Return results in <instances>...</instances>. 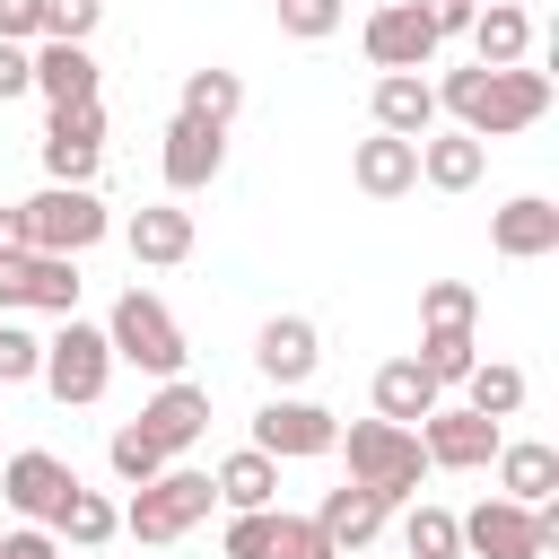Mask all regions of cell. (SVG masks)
I'll list each match as a JSON object with an SVG mask.
<instances>
[{
  "label": "cell",
  "instance_id": "cell-21",
  "mask_svg": "<svg viewBox=\"0 0 559 559\" xmlns=\"http://www.w3.org/2000/svg\"><path fill=\"white\" fill-rule=\"evenodd\" d=\"M96 87H105V70H96V52L87 44H35V96L44 105H96Z\"/></svg>",
  "mask_w": 559,
  "mask_h": 559
},
{
  "label": "cell",
  "instance_id": "cell-23",
  "mask_svg": "<svg viewBox=\"0 0 559 559\" xmlns=\"http://www.w3.org/2000/svg\"><path fill=\"white\" fill-rule=\"evenodd\" d=\"M489 175V140L472 131H419V183L428 192H472Z\"/></svg>",
  "mask_w": 559,
  "mask_h": 559
},
{
  "label": "cell",
  "instance_id": "cell-41",
  "mask_svg": "<svg viewBox=\"0 0 559 559\" xmlns=\"http://www.w3.org/2000/svg\"><path fill=\"white\" fill-rule=\"evenodd\" d=\"M428 26H437V44H454V35H472V17H480V0H411Z\"/></svg>",
  "mask_w": 559,
  "mask_h": 559
},
{
  "label": "cell",
  "instance_id": "cell-8",
  "mask_svg": "<svg viewBox=\"0 0 559 559\" xmlns=\"http://www.w3.org/2000/svg\"><path fill=\"white\" fill-rule=\"evenodd\" d=\"M332 437H341V419L323 402H306V393H271L253 411V445L271 463H314V454H332Z\"/></svg>",
  "mask_w": 559,
  "mask_h": 559
},
{
  "label": "cell",
  "instance_id": "cell-14",
  "mask_svg": "<svg viewBox=\"0 0 559 559\" xmlns=\"http://www.w3.org/2000/svg\"><path fill=\"white\" fill-rule=\"evenodd\" d=\"M140 428L157 437V454H166V463H183V454L210 437V384H192V376H166V384L140 402Z\"/></svg>",
  "mask_w": 559,
  "mask_h": 559
},
{
  "label": "cell",
  "instance_id": "cell-11",
  "mask_svg": "<svg viewBox=\"0 0 559 559\" xmlns=\"http://www.w3.org/2000/svg\"><path fill=\"white\" fill-rule=\"evenodd\" d=\"M419 454H428V472H480L498 454V419H480L472 402H437L419 419Z\"/></svg>",
  "mask_w": 559,
  "mask_h": 559
},
{
  "label": "cell",
  "instance_id": "cell-20",
  "mask_svg": "<svg viewBox=\"0 0 559 559\" xmlns=\"http://www.w3.org/2000/svg\"><path fill=\"white\" fill-rule=\"evenodd\" d=\"M498 498H515V507H542V498H559V445H542V437H498Z\"/></svg>",
  "mask_w": 559,
  "mask_h": 559
},
{
  "label": "cell",
  "instance_id": "cell-13",
  "mask_svg": "<svg viewBox=\"0 0 559 559\" xmlns=\"http://www.w3.org/2000/svg\"><path fill=\"white\" fill-rule=\"evenodd\" d=\"M105 166V105H52L44 122V175L52 183H96Z\"/></svg>",
  "mask_w": 559,
  "mask_h": 559
},
{
  "label": "cell",
  "instance_id": "cell-40",
  "mask_svg": "<svg viewBox=\"0 0 559 559\" xmlns=\"http://www.w3.org/2000/svg\"><path fill=\"white\" fill-rule=\"evenodd\" d=\"M0 559H61L52 524H0Z\"/></svg>",
  "mask_w": 559,
  "mask_h": 559
},
{
  "label": "cell",
  "instance_id": "cell-5",
  "mask_svg": "<svg viewBox=\"0 0 559 559\" xmlns=\"http://www.w3.org/2000/svg\"><path fill=\"white\" fill-rule=\"evenodd\" d=\"M17 218H26V245L35 253H70V262L114 236V210H105L96 183H44L35 201H17Z\"/></svg>",
  "mask_w": 559,
  "mask_h": 559
},
{
  "label": "cell",
  "instance_id": "cell-38",
  "mask_svg": "<svg viewBox=\"0 0 559 559\" xmlns=\"http://www.w3.org/2000/svg\"><path fill=\"white\" fill-rule=\"evenodd\" d=\"M271 515L280 507H227V559H271Z\"/></svg>",
  "mask_w": 559,
  "mask_h": 559
},
{
  "label": "cell",
  "instance_id": "cell-34",
  "mask_svg": "<svg viewBox=\"0 0 559 559\" xmlns=\"http://www.w3.org/2000/svg\"><path fill=\"white\" fill-rule=\"evenodd\" d=\"M35 376H44V332H26L17 314H0V393L35 384Z\"/></svg>",
  "mask_w": 559,
  "mask_h": 559
},
{
  "label": "cell",
  "instance_id": "cell-6",
  "mask_svg": "<svg viewBox=\"0 0 559 559\" xmlns=\"http://www.w3.org/2000/svg\"><path fill=\"white\" fill-rule=\"evenodd\" d=\"M61 411H87V402H105V384H114V341H105V323H87V314H61V332L44 341V376H35Z\"/></svg>",
  "mask_w": 559,
  "mask_h": 559
},
{
  "label": "cell",
  "instance_id": "cell-31",
  "mask_svg": "<svg viewBox=\"0 0 559 559\" xmlns=\"http://www.w3.org/2000/svg\"><path fill=\"white\" fill-rule=\"evenodd\" d=\"M463 402H472L480 419H515V411H524V367H507V358H480V367L463 376Z\"/></svg>",
  "mask_w": 559,
  "mask_h": 559
},
{
  "label": "cell",
  "instance_id": "cell-9",
  "mask_svg": "<svg viewBox=\"0 0 559 559\" xmlns=\"http://www.w3.org/2000/svg\"><path fill=\"white\" fill-rule=\"evenodd\" d=\"M157 175H166V192H175V201L210 192V183L227 175V131H218V122H192V114H175V122L157 131Z\"/></svg>",
  "mask_w": 559,
  "mask_h": 559
},
{
  "label": "cell",
  "instance_id": "cell-25",
  "mask_svg": "<svg viewBox=\"0 0 559 559\" xmlns=\"http://www.w3.org/2000/svg\"><path fill=\"white\" fill-rule=\"evenodd\" d=\"M472 61L480 70H507V61H533V17L515 9V0H480V17H472Z\"/></svg>",
  "mask_w": 559,
  "mask_h": 559
},
{
  "label": "cell",
  "instance_id": "cell-24",
  "mask_svg": "<svg viewBox=\"0 0 559 559\" xmlns=\"http://www.w3.org/2000/svg\"><path fill=\"white\" fill-rule=\"evenodd\" d=\"M384 515H393V507H384L376 489H358V480L323 489V507H314V524H323V542H332L341 559H349V550H367V542L384 533Z\"/></svg>",
  "mask_w": 559,
  "mask_h": 559
},
{
  "label": "cell",
  "instance_id": "cell-32",
  "mask_svg": "<svg viewBox=\"0 0 559 559\" xmlns=\"http://www.w3.org/2000/svg\"><path fill=\"white\" fill-rule=\"evenodd\" d=\"M402 550H411V559H463V524H454V507L411 498V515H402Z\"/></svg>",
  "mask_w": 559,
  "mask_h": 559
},
{
  "label": "cell",
  "instance_id": "cell-15",
  "mask_svg": "<svg viewBox=\"0 0 559 559\" xmlns=\"http://www.w3.org/2000/svg\"><path fill=\"white\" fill-rule=\"evenodd\" d=\"M454 524H463V550H472V559H542V515L515 507V498H480V507L454 515Z\"/></svg>",
  "mask_w": 559,
  "mask_h": 559
},
{
  "label": "cell",
  "instance_id": "cell-44",
  "mask_svg": "<svg viewBox=\"0 0 559 559\" xmlns=\"http://www.w3.org/2000/svg\"><path fill=\"white\" fill-rule=\"evenodd\" d=\"M26 245V218H17V201H0V253H17Z\"/></svg>",
  "mask_w": 559,
  "mask_h": 559
},
{
  "label": "cell",
  "instance_id": "cell-19",
  "mask_svg": "<svg viewBox=\"0 0 559 559\" xmlns=\"http://www.w3.org/2000/svg\"><path fill=\"white\" fill-rule=\"evenodd\" d=\"M122 245H131V262H148V271H175V262H192V210H183V201H148V210L122 218Z\"/></svg>",
  "mask_w": 559,
  "mask_h": 559
},
{
  "label": "cell",
  "instance_id": "cell-36",
  "mask_svg": "<svg viewBox=\"0 0 559 559\" xmlns=\"http://www.w3.org/2000/svg\"><path fill=\"white\" fill-rule=\"evenodd\" d=\"M271 9H280V35H297V44H323L349 17V0H271Z\"/></svg>",
  "mask_w": 559,
  "mask_h": 559
},
{
  "label": "cell",
  "instance_id": "cell-7",
  "mask_svg": "<svg viewBox=\"0 0 559 559\" xmlns=\"http://www.w3.org/2000/svg\"><path fill=\"white\" fill-rule=\"evenodd\" d=\"M79 262L70 253H35V245H17V253H0V314H79Z\"/></svg>",
  "mask_w": 559,
  "mask_h": 559
},
{
  "label": "cell",
  "instance_id": "cell-18",
  "mask_svg": "<svg viewBox=\"0 0 559 559\" xmlns=\"http://www.w3.org/2000/svg\"><path fill=\"white\" fill-rule=\"evenodd\" d=\"M489 245H498L507 262H542V253H559V201L515 192L507 210H489Z\"/></svg>",
  "mask_w": 559,
  "mask_h": 559
},
{
  "label": "cell",
  "instance_id": "cell-16",
  "mask_svg": "<svg viewBox=\"0 0 559 559\" xmlns=\"http://www.w3.org/2000/svg\"><path fill=\"white\" fill-rule=\"evenodd\" d=\"M253 367L271 376V393H297V384L323 367V332H314L306 314H271V323L253 332Z\"/></svg>",
  "mask_w": 559,
  "mask_h": 559
},
{
  "label": "cell",
  "instance_id": "cell-4",
  "mask_svg": "<svg viewBox=\"0 0 559 559\" xmlns=\"http://www.w3.org/2000/svg\"><path fill=\"white\" fill-rule=\"evenodd\" d=\"M210 507H218L210 472H192V463H166L157 480H140V489H131V507H122V533H131V542H148V550H166V542H183L192 524H210Z\"/></svg>",
  "mask_w": 559,
  "mask_h": 559
},
{
  "label": "cell",
  "instance_id": "cell-12",
  "mask_svg": "<svg viewBox=\"0 0 559 559\" xmlns=\"http://www.w3.org/2000/svg\"><path fill=\"white\" fill-rule=\"evenodd\" d=\"M70 489H79V472H70L61 454H44V445L0 454V498H9V515H17V524H52Z\"/></svg>",
  "mask_w": 559,
  "mask_h": 559
},
{
  "label": "cell",
  "instance_id": "cell-37",
  "mask_svg": "<svg viewBox=\"0 0 559 559\" xmlns=\"http://www.w3.org/2000/svg\"><path fill=\"white\" fill-rule=\"evenodd\" d=\"M271 559H341V550L323 542L314 515H288V507H280V515H271Z\"/></svg>",
  "mask_w": 559,
  "mask_h": 559
},
{
  "label": "cell",
  "instance_id": "cell-10",
  "mask_svg": "<svg viewBox=\"0 0 559 559\" xmlns=\"http://www.w3.org/2000/svg\"><path fill=\"white\" fill-rule=\"evenodd\" d=\"M358 44H367V61L376 70H437V26L411 9V0H376L367 9V26H358Z\"/></svg>",
  "mask_w": 559,
  "mask_h": 559
},
{
  "label": "cell",
  "instance_id": "cell-45",
  "mask_svg": "<svg viewBox=\"0 0 559 559\" xmlns=\"http://www.w3.org/2000/svg\"><path fill=\"white\" fill-rule=\"evenodd\" d=\"M79 559H96V550H79Z\"/></svg>",
  "mask_w": 559,
  "mask_h": 559
},
{
  "label": "cell",
  "instance_id": "cell-3",
  "mask_svg": "<svg viewBox=\"0 0 559 559\" xmlns=\"http://www.w3.org/2000/svg\"><path fill=\"white\" fill-rule=\"evenodd\" d=\"M105 341H114V367H140V376H183V323H175V306L166 297H148V288H122L114 297V314H105Z\"/></svg>",
  "mask_w": 559,
  "mask_h": 559
},
{
  "label": "cell",
  "instance_id": "cell-27",
  "mask_svg": "<svg viewBox=\"0 0 559 559\" xmlns=\"http://www.w3.org/2000/svg\"><path fill=\"white\" fill-rule=\"evenodd\" d=\"M210 489H218V507H280V463H271L262 445H236V454L210 472Z\"/></svg>",
  "mask_w": 559,
  "mask_h": 559
},
{
  "label": "cell",
  "instance_id": "cell-33",
  "mask_svg": "<svg viewBox=\"0 0 559 559\" xmlns=\"http://www.w3.org/2000/svg\"><path fill=\"white\" fill-rule=\"evenodd\" d=\"M105 463H114V480H122V489H140V480H157V472H166V454H157V437H148L140 419H122V428L105 437Z\"/></svg>",
  "mask_w": 559,
  "mask_h": 559
},
{
  "label": "cell",
  "instance_id": "cell-42",
  "mask_svg": "<svg viewBox=\"0 0 559 559\" xmlns=\"http://www.w3.org/2000/svg\"><path fill=\"white\" fill-rule=\"evenodd\" d=\"M35 96V44H0V105Z\"/></svg>",
  "mask_w": 559,
  "mask_h": 559
},
{
  "label": "cell",
  "instance_id": "cell-29",
  "mask_svg": "<svg viewBox=\"0 0 559 559\" xmlns=\"http://www.w3.org/2000/svg\"><path fill=\"white\" fill-rule=\"evenodd\" d=\"M428 376H437V393H454L472 367H480V341H472V323H419V349H411Z\"/></svg>",
  "mask_w": 559,
  "mask_h": 559
},
{
  "label": "cell",
  "instance_id": "cell-30",
  "mask_svg": "<svg viewBox=\"0 0 559 559\" xmlns=\"http://www.w3.org/2000/svg\"><path fill=\"white\" fill-rule=\"evenodd\" d=\"M52 533H61L70 550H105V542L122 533V507H114L105 489H87V480H79V489L61 498V515H52Z\"/></svg>",
  "mask_w": 559,
  "mask_h": 559
},
{
  "label": "cell",
  "instance_id": "cell-39",
  "mask_svg": "<svg viewBox=\"0 0 559 559\" xmlns=\"http://www.w3.org/2000/svg\"><path fill=\"white\" fill-rule=\"evenodd\" d=\"M96 26H105V0H44V35H52V44H87ZM44 35H35V44H44Z\"/></svg>",
  "mask_w": 559,
  "mask_h": 559
},
{
  "label": "cell",
  "instance_id": "cell-1",
  "mask_svg": "<svg viewBox=\"0 0 559 559\" xmlns=\"http://www.w3.org/2000/svg\"><path fill=\"white\" fill-rule=\"evenodd\" d=\"M437 114H454V131H472V140H515V131H533L550 114V70H533V61L445 70L437 79Z\"/></svg>",
  "mask_w": 559,
  "mask_h": 559
},
{
  "label": "cell",
  "instance_id": "cell-26",
  "mask_svg": "<svg viewBox=\"0 0 559 559\" xmlns=\"http://www.w3.org/2000/svg\"><path fill=\"white\" fill-rule=\"evenodd\" d=\"M437 402H445V393H437V376H428L419 358H384V367H376V419H402V428H419Z\"/></svg>",
  "mask_w": 559,
  "mask_h": 559
},
{
  "label": "cell",
  "instance_id": "cell-22",
  "mask_svg": "<svg viewBox=\"0 0 559 559\" xmlns=\"http://www.w3.org/2000/svg\"><path fill=\"white\" fill-rule=\"evenodd\" d=\"M367 114H376V131L419 140V131H437V87H428L419 70H384V79H376V96H367Z\"/></svg>",
  "mask_w": 559,
  "mask_h": 559
},
{
  "label": "cell",
  "instance_id": "cell-28",
  "mask_svg": "<svg viewBox=\"0 0 559 559\" xmlns=\"http://www.w3.org/2000/svg\"><path fill=\"white\" fill-rule=\"evenodd\" d=\"M175 114H192V122H236L245 114V70H218V61H201V70H183V105Z\"/></svg>",
  "mask_w": 559,
  "mask_h": 559
},
{
  "label": "cell",
  "instance_id": "cell-35",
  "mask_svg": "<svg viewBox=\"0 0 559 559\" xmlns=\"http://www.w3.org/2000/svg\"><path fill=\"white\" fill-rule=\"evenodd\" d=\"M419 323H480V288L472 280H428L419 288Z\"/></svg>",
  "mask_w": 559,
  "mask_h": 559
},
{
  "label": "cell",
  "instance_id": "cell-43",
  "mask_svg": "<svg viewBox=\"0 0 559 559\" xmlns=\"http://www.w3.org/2000/svg\"><path fill=\"white\" fill-rule=\"evenodd\" d=\"M44 35V0H0V44H35Z\"/></svg>",
  "mask_w": 559,
  "mask_h": 559
},
{
  "label": "cell",
  "instance_id": "cell-17",
  "mask_svg": "<svg viewBox=\"0 0 559 559\" xmlns=\"http://www.w3.org/2000/svg\"><path fill=\"white\" fill-rule=\"evenodd\" d=\"M349 183H358L367 201H402V192H419V140H393V131L358 140V148H349Z\"/></svg>",
  "mask_w": 559,
  "mask_h": 559
},
{
  "label": "cell",
  "instance_id": "cell-2",
  "mask_svg": "<svg viewBox=\"0 0 559 559\" xmlns=\"http://www.w3.org/2000/svg\"><path fill=\"white\" fill-rule=\"evenodd\" d=\"M332 454H349V480H358V489H376L384 507H411V498H419V480H428L419 428H402V419H349V428L332 437Z\"/></svg>",
  "mask_w": 559,
  "mask_h": 559
}]
</instances>
